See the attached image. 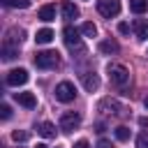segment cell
I'll return each mask as SVG.
<instances>
[{"label":"cell","instance_id":"6da1fadb","mask_svg":"<svg viewBox=\"0 0 148 148\" xmlns=\"http://www.w3.org/2000/svg\"><path fill=\"white\" fill-rule=\"evenodd\" d=\"M106 74H109V81H111L113 86H118V88H123V86H127V83H130V72H127V67H125V65L111 62V65L106 67Z\"/></svg>","mask_w":148,"mask_h":148},{"label":"cell","instance_id":"d4e9b609","mask_svg":"<svg viewBox=\"0 0 148 148\" xmlns=\"http://www.w3.org/2000/svg\"><path fill=\"white\" fill-rule=\"evenodd\" d=\"M95 148H113V143H111V141H106V139H99Z\"/></svg>","mask_w":148,"mask_h":148},{"label":"cell","instance_id":"44dd1931","mask_svg":"<svg viewBox=\"0 0 148 148\" xmlns=\"http://www.w3.org/2000/svg\"><path fill=\"white\" fill-rule=\"evenodd\" d=\"M116 139H118V141H127V139H130V127H125V125L116 127Z\"/></svg>","mask_w":148,"mask_h":148},{"label":"cell","instance_id":"f546056e","mask_svg":"<svg viewBox=\"0 0 148 148\" xmlns=\"http://www.w3.org/2000/svg\"><path fill=\"white\" fill-rule=\"evenodd\" d=\"M56 148H60V146H56Z\"/></svg>","mask_w":148,"mask_h":148},{"label":"cell","instance_id":"52a82bcc","mask_svg":"<svg viewBox=\"0 0 148 148\" xmlns=\"http://www.w3.org/2000/svg\"><path fill=\"white\" fill-rule=\"evenodd\" d=\"M5 83H7V86H14V88H18V86L28 83V72H25L23 67L9 69V72H7V76H5Z\"/></svg>","mask_w":148,"mask_h":148},{"label":"cell","instance_id":"5bb4252c","mask_svg":"<svg viewBox=\"0 0 148 148\" xmlns=\"http://www.w3.org/2000/svg\"><path fill=\"white\" fill-rule=\"evenodd\" d=\"M37 18H42V21H46V23L53 21V18H56V7H53V5H44V7L37 12Z\"/></svg>","mask_w":148,"mask_h":148},{"label":"cell","instance_id":"83f0119b","mask_svg":"<svg viewBox=\"0 0 148 148\" xmlns=\"http://www.w3.org/2000/svg\"><path fill=\"white\" fill-rule=\"evenodd\" d=\"M139 125H141V127H146V125H148V118H139Z\"/></svg>","mask_w":148,"mask_h":148},{"label":"cell","instance_id":"2e32d148","mask_svg":"<svg viewBox=\"0 0 148 148\" xmlns=\"http://www.w3.org/2000/svg\"><path fill=\"white\" fill-rule=\"evenodd\" d=\"M132 28H134V32H136L139 39H148V23H146L143 18H136Z\"/></svg>","mask_w":148,"mask_h":148},{"label":"cell","instance_id":"7402d4cb","mask_svg":"<svg viewBox=\"0 0 148 148\" xmlns=\"http://www.w3.org/2000/svg\"><path fill=\"white\" fill-rule=\"evenodd\" d=\"M12 139H14V141H28V139H30V134H28V132H23V130H14V132H12Z\"/></svg>","mask_w":148,"mask_h":148},{"label":"cell","instance_id":"4fadbf2b","mask_svg":"<svg viewBox=\"0 0 148 148\" xmlns=\"http://www.w3.org/2000/svg\"><path fill=\"white\" fill-rule=\"evenodd\" d=\"M37 134H42L44 139H53V136H56V125L49 123V120H44V123L37 125Z\"/></svg>","mask_w":148,"mask_h":148},{"label":"cell","instance_id":"cb8c5ba5","mask_svg":"<svg viewBox=\"0 0 148 148\" xmlns=\"http://www.w3.org/2000/svg\"><path fill=\"white\" fill-rule=\"evenodd\" d=\"M9 116H12L9 104H0V118H2V120H9Z\"/></svg>","mask_w":148,"mask_h":148},{"label":"cell","instance_id":"7a4b0ae2","mask_svg":"<svg viewBox=\"0 0 148 148\" xmlns=\"http://www.w3.org/2000/svg\"><path fill=\"white\" fill-rule=\"evenodd\" d=\"M79 35H81V30H76V28H72V25H67V28L62 30V39H65V44H67V49H69L72 53H83V51H86Z\"/></svg>","mask_w":148,"mask_h":148},{"label":"cell","instance_id":"5b68a950","mask_svg":"<svg viewBox=\"0 0 148 148\" xmlns=\"http://www.w3.org/2000/svg\"><path fill=\"white\" fill-rule=\"evenodd\" d=\"M97 12L104 18H113L120 14V0H97Z\"/></svg>","mask_w":148,"mask_h":148},{"label":"cell","instance_id":"ac0fdd59","mask_svg":"<svg viewBox=\"0 0 148 148\" xmlns=\"http://www.w3.org/2000/svg\"><path fill=\"white\" fill-rule=\"evenodd\" d=\"M79 30H81V35H86V37H95V35H97V25H95V23H90V21H88V23H83Z\"/></svg>","mask_w":148,"mask_h":148},{"label":"cell","instance_id":"f1b7e54d","mask_svg":"<svg viewBox=\"0 0 148 148\" xmlns=\"http://www.w3.org/2000/svg\"><path fill=\"white\" fill-rule=\"evenodd\" d=\"M143 106H146V109H148V97H146V99H143Z\"/></svg>","mask_w":148,"mask_h":148},{"label":"cell","instance_id":"603a6c76","mask_svg":"<svg viewBox=\"0 0 148 148\" xmlns=\"http://www.w3.org/2000/svg\"><path fill=\"white\" fill-rule=\"evenodd\" d=\"M136 148H148V132H141L136 136Z\"/></svg>","mask_w":148,"mask_h":148},{"label":"cell","instance_id":"4316f807","mask_svg":"<svg viewBox=\"0 0 148 148\" xmlns=\"http://www.w3.org/2000/svg\"><path fill=\"white\" fill-rule=\"evenodd\" d=\"M118 30H120L123 35H127V32H130V25H127V23H120V25H118Z\"/></svg>","mask_w":148,"mask_h":148},{"label":"cell","instance_id":"8992f818","mask_svg":"<svg viewBox=\"0 0 148 148\" xmlns=\"http://www.w3.org/2000/svg\"><path fill=\"white\" fill-rule=\"evenodd\" d=\"M79 125H81V116L76 111H65L60 116V130L62 132H74Z\"/></svg>","mask_w":148,"mask_h":148},{"label":"cell","instance_id":"9a60e30c","mask_svg":"<svg viewBox=\"0 0 148 148\" xmlns=\"http://www.w3.org/2000/svg\"><path fill=\"white\" fill-rule=\"evenodd\" d=\"M51 39H53V30H51V28H42V30H37V35H35V42H37V44H51Z\"/></svg>","mask_w":148,"mask_h":148},{"label":"cell","instance_id":"277c9868","mask_svg":"<svg viewBox=\"0 0 148 148\" xmlns=\"http://www.w3.org/2000/svg\"><path fill=\"white\" fill-rule=\"evenodd\" d=\"M74 97H76V88H74V83H69V81H60V83L56 86V99H58V102L69 104V102H74Z\"/></svg>","mask_w":148,"mask_h":148},{"label":"cell","instance_id":"ba28073f","mask_svg":"<svg viewBox=\"0 0 148 148\" xmlns=\"http://www.w3.org/2000/svg\"><path fill=\"white\" fill-rule=\"evenodd\" d=\"M23 37H25V32H23L21 28H9V30H7V37H5V42H2V44L18 49V46L23 44Z\"/></svg>","mask_w":148,"mask_h":148},{"label":"cell","instance_id":"ffe728a7","mask_svg":"<svg viewBox=\"0 0 148 148\" xmlns=\"http://www.w3.org/2000/svg\"><path fill=\"white\" fill-rule=\"evenodd\" d=\"M7 7H16V9H28L30 7V0H2Z\"/></svg>","mask_w":148,"mask_h":148},{"label":"cell","instance_id":"3957f363","mask_svg":"<svg viewBox=\"0 0 148 148\" xmlns=\"http://www.w3.org/2000/svg\"><path fill=\"white\" fill-rule=\"evenodd\" d=\"M35 65L39 67V69H56L58 65H60V53L58 51H39L37 56H35Z\"/></svg>","mask_w":148,"mask_h":148},{"label":"cell","instance_id":"484cf974","mask_svg":"<svg viewBox=\"0 0 148 148\" xmlns=\"http://www.w3.org/2000/svg\"><path fill=\"white\" fill-rule=\"evenodd\" d=\"M74 148H90V146H88V141H86V139H81V141H76V143H74Z\"/></svg>","mask_w":148,"mask_h":148},{"label":"cell","instance_id":"8fae6325","mask_svg":"<svg viewBox=\"0 0 148 148\" xmlns=\"http://www.w3.org/2000/svg\"><path fill=\"white\" fill-rule=\"evenodd\" d=\"M60 12H62V18H65V21H72V18L79 16V7H76L74 2H62Z\"/></svg>","mask_w":148,"mask_h":148},{"label":"cell","instance_id":"d6986e66","mask_svg":"<svg viewBox=\"0 0 148 148\" xmlns=\"http://www.w3.org/2000/svg\"><path fill=\"white\" fill-rule=\"evenodd\" d=\"M18 56V49H14V46H7V44H2V58L5 60H14Z\"/></svg>","mask_w":148,"mask_h":148},{"label":"cell","instance_id":"30bf717a","mask_svg":"<svg viewBox=\"0 0 148 148\" xmlns=\"http://www.w3.org/2000/svg\"><path fill=\"white\" fill-rule=\"evenodd\" d=\"M14 99H16L21 106H25V109H35V106H37V97H35L32 92H16Z\"/></svg>","mask_w":148,"mask_h":148},{"label":"cell","instance_id":"7c38bea8","mask_svg":"<svg viewBox=\"0 0 148 148\" xmlns=\"http://www.w3.org/2000/svg\"><path fill=\"white\" fill-rule=\"evenodd\" d=\"M118 51H120V46H118L116 39H104V42H99V53L111 56V53H118Z\"/></svg>","mask_w":148,"mask_h":148},{"label":"cell","instance_id":"9c48e42d","mask_svg":"<svg viewBox=\"0 0 148 148\" xmlns=\"http://www.w3.org/2000/svg\"><path fill=\"white\" fill-rule=\"evenodd\" d=\"M81 79H83V88H86L88 92H92V90L99 88V76H97L95 72H86V74H81Z\"/></svg>","mask_w":148,"mask_h":148},{"label":"cell","instance_id":"e0dca14e","mask_svg":"<svg viewBox=\"0 0 148 148\" xmlns=\"http://www.w3.org/2000/svg\"><path fill=\"white\" fill-rule=\"evenodd\" d=\"M130 9L134 14H143L148 9V0H130Z\"/></svg>","mask_w":148,"mask_h":148}]
</instances>
